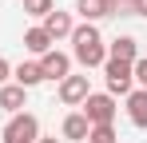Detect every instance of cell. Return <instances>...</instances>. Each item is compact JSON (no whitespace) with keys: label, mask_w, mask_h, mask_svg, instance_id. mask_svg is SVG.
<instances>
[{"label":"cell","mask_w":147,"mask_h":143,"mask_svg":"<svg viewBox=\"0 0 147 143\" xmlns=\"http://www.w3.org/2000/svg\"><path fill=\"white\" fill-rule=\"evenodd\" d=\"M40 139V119L32 111H20L4 123V143H36Z\"/></svg>","instance_id":"3"},{"label":"cell","mask_w":147,"mask_h":143,"mask_svg":"<svg viewBox=\"0 0 147 143\" xmlns=\"http://www.w3.org/2000/svg\"><path fill=\"white\" fill-rule=\"evenodd\" d=\"M8 76H12V64H8V60H4V56H0V88H4V84H8Z\"/></svg>","instance_id":"19"},{"label":"cell","mask_w":147,"mask_h":143,"mask_svg":"<svg viewBox=\"0 0 147 143\" xmlns=\"http://www.w3.org/2000/svg\"><path fill=\"white\" fill-rule=\"evenodd\" d=\"M76 12L84 16V24H96L99 16H107V4L103 0H76Z\"/></svg>","instance_id":"14"},{"label":"cell","mask_w":147,"mask_h":143,"mask_svg":"<svg viewBox=\"0 0 147 143\" xmlns=\"http://www.w3.org/2000/svg\"><path fill=\"white\" fill-rule=\"evenodd\" d=\"M107 60H123V64H135L139 60V40L135 36H115L107 48Z\"/></svg>","instance_id":"8"},{"label":"cell","mask_w":147,"mask_h":143,"mask_svg":"<svg viewBox=\"0 0 147 143\" xmlns=\"http://www.w3.org/2000/svg\"><path fill=\"white\" fill-rule=\"evenodd\" d=\"M131 80H135V84L147 92V56H139V60L131 64Z\"/></svg>","instance_id":"18"},{"label":"cell","mask_w":147,"mask_h":143,"mask_svg":"<svg viewBox=\"0 0 147 143\" xmlns=\"http://www.w3.org/2000/svg\"><path fill=\"white\" fill-rule=\"evenodd\" d=\"M84 143H115V127H111V123H107V127H92Z\"/></svg>","instance_id":"17"},{"label":"cell","mask_w":147,"mask_h":143,"mask_svg":"<svg viewBox=\"0 0 147 143\" xmlns=\"http://www.w3.org/2000/svg\"><path fill=\"white\" fill-rule=\"evenodd\" d=\"M72 56L84 68H103L107 64V48H103V36H99L96 24H76L72 28Z\"/></svg>","instance_id":"1"},{"label":"cell","mask_w":147,"mask_h":143,"mask_svg":"<svg viewBox=\"0 0 147 143\" xmlns=\"http://www.w3.org/2000/svg\"><path fill=\"white\" fill-rule=\"evenodd\" d=\"M88 95H92V88H88V76H68V80H60V103L80 107Z\"/></svg>","instance_id":"6"},{"label":"cell","mask_w":147,"mask_h":143,"mask_svg":"<svg viewBox=\"0 0 147 143\" xmlns=\"http://www.w3.org/2000/svg\"><path fill=\"white\" fill-rule=\"evenodd\" d=\"M88 131H92V123L80 115V111H72V115L64 119V139H76V143H84L88 139Z\"/></svg>","instance_id":"13"},{"label":"cell","mask_w":147,"mask_h":143,"mask_svg":"<svg viewBox=\"0 0 147 143\" xmlns=\"http://www.w3.org/2000/svg\"><path fill=\"white\" fill-rule=\"evenodd\" d=\"M36 143H60V139H44V135H40V139H36Z\"/></svg>","instance_id":"21"},{"label":"cell","mask_w":147,"mask_h":143,"mask_svg":"<svg viewBox=\"0 0 147 143\" xmlns=\"http://www.w3.org/2000/svg\"><path fill=\"white\" fill-rule=\"evenodd\" d=\"M12 80L20 84V88H36V84H44V76H40V60H24V64H16L12 68Z\"/></svg>","instance_id":"10"},{"label":"cell","mask_w":147,"mask_h":143,"mask_svg":"<svg viewBox=\"0 0 147 143\" xmlns=\"http://www.w3.org/2000/svg\"><path fill=\"white\" fill-rule=\"evenodd\" d=\"M28 107V92L20 84H4L0 88V111H8V115H20Z\"/></svg>","instance_id":"7"},{"label":"cell","mask_w":147,"mask_h":143,"mask_svg":"<svg viewBox=\"0 0 147 143\" xmlns=\"http://www.w3.org/2000/svg\"><path fill=\"white\" fill-rule=\"evenodd\" d=\"M115 111H119V107H115V99L107 92H92L84 103H80V115L88 119L92 127H107V123L115 119Z\"/></svg>","instance_id":"2"},{"label":"cell","mask_w":147,"mask_h":143,"mask_svg":"<svg viewBox=\"0 0 147 143\" xmlns=\"http://www.w3.org/2000/svg\"><path fill=\"white\" fill-rule=\"evenodd\" d=\"M40 76H44V80H56V84L68 80V76H72V56H64V52L52 48L48 56H40Z\"/></svg>","instance_id":"5"},{"label":"cell","mask_w":147,"mask_h":143,"mask_svg":"<svg viewBox=\"0 0 147 143\" xmlns=\"http://www.w3.org/2000/svg\"><path fill=\"white\" fill-rule=\"evenodd\" d=\"M135 16H147V0H135Z\"/></svg>","instance_id":"20"},{"label":"cell","mask_w":147,"mask_h":143,"mask_svg":"<svg viewBox=\"0 0 147 143\" xmlns=\"http://www.w3.org/2000/svg\"><path fill=\"white\" fill-rule=\"evenodd\" d=\"M103 76H107V95L115 99V95H127L135 92V80H131V64H123V60H107L103 64Z\"/></svg>","instance_id":"4"},{"label":"cell","mask_w":147,"mask_h":143,"mask_svg":"<svg viewBox=\"0 0 147 143\" xmlns=\"http://www.w3.org/2000/svg\"><path fill=\"white\" fill-rule=\"evenodd\" d=\"M44 32H48L52 40H64V36H72V28H76V20H72V12H52V16H44V24H40Z\"/></svg>","instance_id":"9"},{"label":"cell","mask_w":147,"mask_h":143,"mask_svg":"<svg viewBox=\"0 0 147 143\" xmlns=\"http://www.w3.org/2000/svg\"><path fill=\"white\" fill-rule=\"evenodd\" d=\"M127 119H131V127H147V92L143 88H135L127 95Z\"/></svg>","instance_id":"11"},{"label":"cell","mask_w":147,"mask_h":143,"mask_svg":"<svg viewBox=\"0 0 147 143\" xmlns=\"http://www.w3.org/2000/svg\"><path fill=\"white\" fill-rule=\"evenodd\" d=\"M24 12L28 16H36V20H44L56 12V0H24Z\"/></svg>","instance_id":"15"},{"label":"cell","mask_w":147,"mask_h":143,"mask_svg":"<svg viewBox=\"0 0 147 143\" xmlns=\"http://www.w3.org/2000/svg\"><path fill=\"white\" fill-rule=\"evenodd\" d=\"M107 16H135V0H103Z\"/></svg>","instance_id":"16"},{"label":"cell","mask_w":147,"mask_h":143,"mask_svg":"<svg viewBox=\"0 0 147 143\" xmlns=\"http://www.w3.org/2000/svg\"><path fill=\"white\" fill-rule=\"evenodd\" d=\"M52 44H56V40H52V36L44 32V28H40V24L24 32V48L32 52V56H48V52H52Z\"/></svg>","instance_id":"12"}]
</instances>
